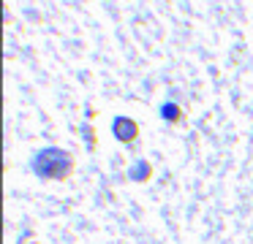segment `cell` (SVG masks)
Here are the masks:
<instances>
[{
    "label": "cell",
    "instance_id": "cell-1",
    "mask_svg": "<svg viewBox=\"0 0 253 244\" xmlns=\"http://www.w3.org/2000/svg\"><path fill=\"white\" fill-rule=\"evenodd\" d=\"M33 168L41 174V176L46 179H63L68 171H71V157L66 155V152H57V149H46L41 152L39 157H36Z\"/></svg>",
    "mask_w": 253,
    "mask_h": 244
},
{
    "label": "cell",
    "instance_id": "cell-2",
    "mask_svg": "<svg viewBox=\"0 0 253 244\" xmlns=\"http://www.w3.org/2000/svg\"><path fill=\"white\" fill-rule=\"evenodd\" d=\"M115 133H120L123 141H131L133 136H136V125H133L131 119H117V122H115Z\"/></svg>",
    "mask_w": 253,
    "mask_h": 244
}]
</instances>
